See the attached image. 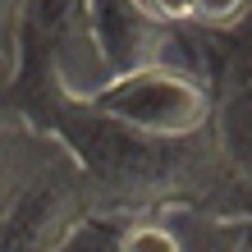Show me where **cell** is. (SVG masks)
<instances>
[{
  "label": "cell",
  "mask_w": 252,
  "mask_h": 252,
  "mask_svg": "<svg viewBox=\"0 0 252 252\" xmlns=\"http://www.w3.org/2000/svg\"><path fill=\"white\" fill-rule=\"evenodd\" d=\"M142 5L174 28H197V0H142Z\"/></svg>",
  "instance_id": "cell-9"
},
{
  "label": "cell",
  "mask_w": 252,
  "mask_h": 252,
  "mask_svg": "<svg viewBox=\"0 0 252 252\" xmlns=\"http://www.w3.org/2000/svg\"><path fill=\"white\" fill-rule=\"evenodd\" d=\"M216 133H220V147H225L229 165L252 179V87H239V92H220Z\"/></svg>",
  "instance_id": "cell-5"
},
{
  "label": "cell",
  "mask_w": 252,
  "mask_h": 252,
  "mask_svg": "<svg viewBox=\"0 0 252 252\" xmlns=\"http://www.w3.org/2000/svg\"><path fill=\"white\" fill-rule=\"evenodd\" d=\"M216 252H252V211H248V216H225V220H220Z\"/></svg>",
  "instance_id": "cell-8"
},
{
  "label": "cell",
  "mask_w": 252,
  "mask_h": 252,
  "mask_svg": "<svg viewBox=\"0 0 252 252\" xmlns=\"http://www.w3.org/2000/svg\"><path fill=\"white\" fill-rule=\"evenodd\" d=\"M252 19V0H197V28L211 37H234Z\"/></svg>",
  "instance_id": "cell-6"
},
{
  "label": "cell",
  "mask_w": 252,
  "mask_h": 252,
  "mask_svg": "<svg viewBox=\"0 0 252 252\" xmlns=\"http://www.w3.org/2000/svg\"><path fill=\"white\" fill-rule=\"evenodd\" d=\"M32 14H37V0H0V41H5L19 60H23V51H28Z\"/></svg>",
  "instance_id": "cell-7"
},
{
  "label": "cell",
  "mask_w": 252,
  "mask_h": 252,
  "mask_svg": "<svg viewBox=\"0 0 252 252\" xmlns=\"http://www.w3.org/2000/svg\"><path fill=\"white\" fill-rule=\"evenodd\" d=\"M64 152H69V138L55 124H41L37 115H28L19 106H5V96H0V229L19 211L28 188Z\"/></svg>",
  "instance_id": "cell-4"
},
{
  "label": "cell",
  "mask_w": 252,
  "mask_h": 252,
  "mask_svg": "<svg viewBox=\"0 0 252 252\" xmlns=\"http://www.w3.org/2000/svg\"><path fill=\"white\" fill-rule=\"evenodd\" d=\"M96 211V188L87 174L83 156L69 152L28 188L19 211L0 229V252H64Z\"/></svg>",
  "instance_id": "cell-3"
},
{
  "label": "cell",
  "mask_w": 252,
  "mask_h": 252,
  "mask_svg": "<svg viewBox=\"0 0 252 252\" xmlns=\"http://www.w3.org/2000/svg\"><path fill=\"white\" fill-rule=\"evenodd\" d=\"M51 124L83 156L101 216H138L184 202L188 192L216 179V160H229L220 142L206 152V142L220 138L216 128L197 138H147L92 106H60Z\"/></svg>",
  "instance_id": "cell-1"
},
{
  "label": "cell",
  "mask_w": 252,
  "mask_h": 252,
  "mask_svg": "<svg viewBox=\"0 0 252 252\" xmlns=\"http://www.w3.org/2000/svg\"><path fill=\"white\" fill-rule=\"evenodd\" d=\"M19 78H23V60L5 46V41H0V96H9Z\"/></svg>",
  "instance_id": "cell-10"
},
{
  "label": "cell",
  "mask_w": 252,
  "mask_h": 252,
  "mask_svg": "<svg viewBox=\"0 0 252 252\" xmlns=\"http://www.w3.org/2000/svg\"><path fill=\"white\" fill-rule=\"evenodd\" d=\"M92 110H101L106 120L124 124L147 138H197V133L216 128L220 110V87L202 73L156 64L115 78L106 92L92 101Z\"/></svg>",
  "instance_id": "cell-2"
}]
</instances>
